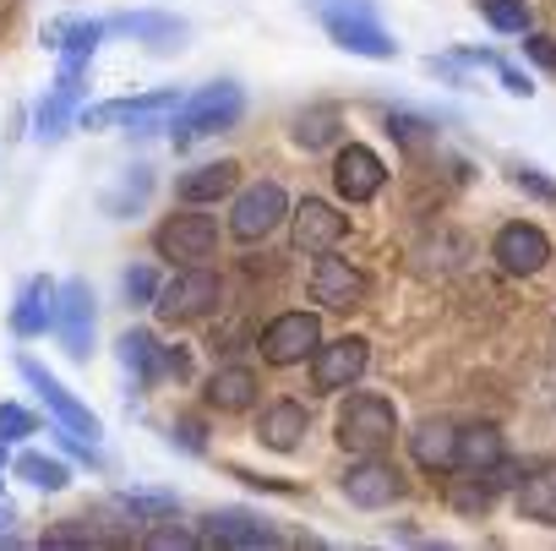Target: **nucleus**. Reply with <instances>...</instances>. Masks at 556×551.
I'll return each instance as SVG.
<instances>
[{"label":"nucleus","mask_w":556,"mask_h":551,"mask_svg":"<svg viewBox=\"0 0 556 551\" xmlns=\"http://www.w3.org/2000/svg\"><path fill=\"white\" fill-rule=\"evenodd\" d=\"M513 180H518V191H534L540 202H556V180H545L540 170H513Z\"/></svg>","instance_id":"nucleus-40"},{"label":"nucleus","mask_w":556,"mask_h":551,"mask_svg":"<svg viewBox=\"0 0 556 551\" xmlns=\"http://www.w3.org/2000/svg\"><path fill=\"white\" fill-rule=\"evenodd\" d=\"M115 513L131 518V524H169L180 513V497L153 491V486H131V491H115Z\"/></svg>","instance_id":"nucleus-28"},{"label":"nucleus","mask_w":556,"mask_h":551,"mask_svg":"<svg viewBox=\"0 0 556 551\" xmlns=\"http://www.w3.org/2000/svg\"><path fill=\"white\" fill-rule=\"evenodd\" d=\"M344 497L355 508H393L404 497V475L399 464H388L382 453H361L350 469H344Z\"/></svg>","instance_id":"nucleus-16"},{"label":"nucleus","mask_w":556,"mask_h":551,"mask_svg":"<svg viewBox=\"0 0 556 551\" xmlns=\"http://www.w3.org/2000/svg\"><path fill=\"white\" fill-rule=\"evenodd\" d=\"M180 88H153V93H131V99H110V104H93L83 110V132H169L175 110H180Z\"/></svg>","instance_id":"nucleus-3"},{"label":"nucleus","mask_w":556,"mask_h":551,"mask_svg":"<svg viewBox=\"0 0 556 551\" xmlns=\"http://www.w3.org/2000/svg\"><path fill=\"white\" fill-rule=\"evenodd\" d=\"M388 132H393V142H404V148H420L431 126H426V121H415V115H399V110H393V115H388Z\"/></svg>","instance_id":"nucleus-37"},{"label":"nucleus","mask_w":556,"mask_h":551,"mask_svg":"<svg viewBox=\"0 0 556 551\" xmlns=\"http://www.w3.org/2000/svg\"><path fill=\"white\" fill-rule=\"evenodd\" d=\"M344 235H350V218H344L333 202H323V197L295 202V213H290V246H295L301 256L339 251V240H344Z\"/></svg>","instance_id":"nucleus-12"},{"label":"nucleus","mask_w":556,"mask_h":551,"mask_svg":"<svg viewBox=\"0 0 556 551\" xmlns=\"http://www.w3.org/2000/svg\"><path fill=\"white\" fill-rule=\"evenodd\" d=\"M115 355H121V366H126L137 383H153V377L164 372V345H159L148 328H126L121 345H115Z\"/></svg>","instance_id":"nucleus-29"},{"label":"nucleus","mask_w":556,"mask_h":551,"mask_svg":"<svg viewBox=\"0 0 556 551\" xmlns=\"http://www.w3.org/2000/svg\"><path fill=\"white\" fill-rule=\"evenodd\" d=\"M312 12L323 17L328 39L350 55H366V61H399V45L393 34L377 23L371 0H312Z\"/></svg>","instance_id":"nucleus-2"},{"label":"nucleus","mask_w":556,"mask_h":551,"mask_svg":"<svg viewBox=\"0 0 556 551\" xmlns=\"http://www.w3.org/2000/svg\"><path fill=\"white\" fill-rule=\"evenodd\" d=\"M12 469H17V480H28L34 491H66L72 486V469L61 464V459H50V453H17L12 459Z\"/></svg>","instance_id":"nucleus-30"},{"label":"nucleus","mask_w":556,"mask_h":551,"mask_svg":"<svg viewBox=\"0 0 556 551\" xmlns=\"http://www.w3.org/2000/svg\"><path fill=\"white\" fill-rule=\"evenodd\" d=\"M491 72H496V77H502V88H507V93H513V99H529V93H534V83H529V77H523V72H518V66H507V61H496V66H491Z\"/></svg>","instance_id":"nucleus-41"},{"label":"nucleus","mask_w":556,"mask_h":551,"mask_svg":"<svg viewBox=\"0 0 556 551\" xmlns=\"http://www.w3.org/2000/svg\"><path fill=\"white\" fill-rule=\"evenodd\" d=\"M523 61L556 72V39H545V34H523Z\"/></svg>","instance_id":"nucleus-38"},{"label":"nucleus","mask_w":556,"mask_h":551,"mask_svg":"<svg viewBox=\"0 0 556 551\" xmlns=\"http://www.w3.org/2000/svg\"><path fill=\"white\" fill-rule=\"evenodd\" d=\"M175 448L202 453V426H197V421H180V426H175Z\"/></svg>","instance_id":"nucleus-44"},{"label":"nucleus","mask_w":556,"mask_h":551,"mask_svg":"<svg viewBox=\"0 0 556 551\" xmlns=\"http://www.w3.org/2000/svg\"><path fill=\"white\" fill-rule=\"evenodd\" d=\"M83 72H88V66H61V83L45 93V104H39V115H34V132H39L45 142H61V137L72 132V121L83 115Z\"/></svg>","instance_id":"nucleus-18"},{"label":"nucleus","mask_w":556,"mask_h":551,"mask_svg":"<svg viewBox=\"0 0 556 551\" xmlns=\"http://www.w3.org/2000/svg\"><path fill=\"white\" fill-rule=\"evenodd\" d=\"M39 431V415L34 410H23V404H0V437H34Z\"/></svg>","instance_id":"nucleus-36"},{"label":"nucleus","mask_w":556,"mask_h":551,"mask_svg":"<svg viewBox=\"0 0 556 551\" xmlns=\"http://www.w3.org/2000/svg\"><path fill=\"white\" fill-rule=\"evenodd\" d=\"M235 186H240V164L235 159H207V164H197L175 180V197L191 202V208H207V202H224Z\"/></svg>","instance_id":"nucleus-23"},{"label":"nucleus","mask_w":556,"mask_h":551,"mask_svg":"<svg viewBox=\"0 0 556 551\" xmlns=\"http://www.w3.org/2000/svg\"><path fill=\"white\" fill-rule=\"evenodd\" d=\"M12 540H17V502L0 486V546H12Z\"/></svg>","instance_id":"nucleus-42"},{"label":"nucleus","mask_w":556,"mask_h":551,"mask_svg":"<svg viewBox=\"0 0 556 551\" xmlns=\"http://www.w3.org/2000/svg\"><path fill=\"white\" fill-rule=\"evenodd\" d=\"M110 34V23H88V17H61V23H45V50L61 55V66H88L99 39Z\"/></svg>","instance_id":"nucleus-22"},{"label":"nucleus","mask_w":556,"mask_h":551,"mask_svg":"<svg viewBox=\"0 0 556 551\" xmlns=\"http://www.w3.org/2000/svg\"><path fill=\"white\" fill-rule=\"evenodd\" d=\"M55 290H61V285H50V279H28V285H23L17 312H12L17 339H39V334L55 328Z\"/></svg>","instance_id":"nucleus-25"},{"label":"nucleus","mask_w":556,"mask_h":551,"mask_svg":"<svg viewBox=\"0 0 556 551\" xmlns=\"http://www.w3.org/2000/svg\"><path fill=\"white\" fill-rule=\"evenodd\" d=\"M17 372H23V383L45 399V410H50L61 426H72V431H77V437H88V442H99V437H104L99 415H93V410H88V404H83V399H77V393H72L61 377H55V372H45L34 355H23V361H17Z\"/></svg>","instance_id":"nucleus-10"},{"label":"nucleus","mask_w":556,"mask_h":551,"mask_svg":"<svg viewBox=\"0 0 556 551\" xmlns=\"http://www.w3.org/2000/svg\"><path fill=\"white\" fill-rule=\"evenodd\" d=\"M110 34H131L142 39L153 55H175L186 45V23L180 17H164V12H126V17H110Z\"/></svg>","instance_id":"nucleus-24"},{"label":"nucleus","mask_w":556,"mask_h":551,"mask_svg":"<svg viewBox=\"0 0 556 551\" xmlns=\"http://www.w3.org/2000/svg\"><path fill=\"white\" fill-rule=\"evenodd\" d=\"M39 546H104V535L93 524H83V518H61V524H50L39 535Z\"/></svg>","instance_id":"nucleus-34"},{"label":"nucleus","mask_w":556,"mask_h":551,"mask_svg":"<svg viewBox=\"0 0 556 551\" xmlns=\"http://www.w3.org/2000/svg\"><path fill=\"white\" fill-rule=\"evenodd\" d=\"M312 301L323 312H355L366 301V273L355 262H344L339 251H323L312 262Z\"/></svg>","instance_id":"nucleus-13"},{"label":"nucleus","mask_w":556,"mask_h":551,"mask_svg":"<svg viewBox=\"0 0 556 551\" xmlns=\"http://www.w3.org/2000/svg\"><path fill=\"white\" fill-rule=\"evenodd\" d=\"M339 137V110H312V115H295V142L301 148H328Z\"/></svg>","instance_id":"nucleus-32"},{"label":"nucleus","mask_w":556,"mask_h":551,"mask_svg":"<svg viewBox=\"0 0 556 551\" xmlns=\"http://www.w3.org/2000/svg\"><path fill=\"white\" fill-rule=\"evenodd\" d=\"M224 301V279L213 267H202V262H191V267H180L175 279L159 290V301H153V312H159V323H197V317H207L213 306Z\"/></svg>","instance_id":"nucleus-5"},{"label":"nucleus","mask_w":556,"mask_h":551,"mask_svg":"<svg viewBox=\"0 0 556 551\" xmlns=\"http://www.w3.org/2000/svg\"><path fill=\"white\" fill-rule=\"evenodd\" d=\"M409 459L426 469V475H458V426L453 421H420L409 431Z\"/></svg>","instance_id":"nucleus-19"},{"label":"nucleus","mask_w":556,"mask_h":551,"mask_svg":"<svg viewBox=\"0 0 556 551\" xmlns=\"http://www.w3.org/2000/svg\"><path fill=\"white\" fill-rule=\"evenodd\" d=\"M153 251L175 267H191V262H207L218 251V218H207L202 208H175V218H164L153 229Z\"/></svg>","instance_id":"nucleus-7"},{"label":"nucleus","mask_w":556,"mask_h":551,"mask_svg":"<svg viewBox=\"0 0 556 551\" xmlns=\"http://www.w3.org/2000/svg\"><path fill=\"white\" fill-rule=\"evenodd\" d=\"M333 186H339V197L344 202H371L382 186H388V164L366 148V142H344L339 148V159H333Z\"/></svg>","instance_id":"nucleus-17"},{"label":"nucleus","mask_w":556,"mask_h":551,"mask_svg":"<svg viewBox=\"0 0 556 551\" xmlns=\"http://www.w3.org/2000/svg\"><path fill=\"white\" fill-rule=\"evenodd\" d=\"M164 372H169L175 383H191V355H186V345H175V350H164Z\"/></svg>","instance_id":"nucleus-43"},{"label":"nucleus","mask_w":556,"mask_h":551,"mask_svg":"<svg viewBox=\"0 0 556 551\" xmlns=\"http://www.w3.org/2000/svg\"><path fill=\"white\" fill-rule=\"evenodd\" d=\"M333 431H339V448H350L355 459L361 453H388L399 442V410H393L388 393H350L339 404Z\"/></svg>","instance_id":"nucleus-4"},{"label":"nucleus","mask_w":556,"mask_h":551,"mask_svg":"<svg viewBox=\"0 0 556 551\" xmlns=\"http://www.w3.org/2000/svg\"><path fill=\"white\" fill-rule=\"evenodd\" d=\"M93 328H99V312H93V285L88 279H66L55 290V339L72 361H88L93 355Z\"/></svg>","instance_id":"nucleus-9"},{"label":"nucleus","mask_w":556,"mask_h":551,"mask_svg":"<svg viewBox=\"0 0 556 551\" xmlns=\"http://www.w3.org/2000/svg\"><path fill=\"white\" fill-rule=\"evenodd\" d=\"M245 115V88L240 83H207V88H197L180 110H175V121H169V142L186 153V148H197L202 137H218V132H229L235 121Z\"/></svg>","instance_id":"nucleus-1"},{"label":"nucleus","mask_w":556,"mask_h":551,"mask_svg":"<svg viewBox=\"0 0 556 551\" xmlns=\"http://www.w3.org/2000/svg\"><path fill=\"white\" fill-rule=\"evenodd\" d=\"M491 256L502 262V273H513V279H534V273H545L551 262V235L540 224H502L496 240H491Z\"/></svg>","instance_id":"nucleus-14"},{"label":"nucleus","mask_w":556,"mask_h":551,"mask_svg":"<svg viewBox=\"0 0 556 551\" xmlns=\"http://www.w3.org/2000/svg\"><path fill=\"white\" fill-rule=\"evenodd\" d=\"M7 442H12V437H0V469H7V464H12V453H7Z\"/></svg>","instance_id":"nucleus-45"},{"label":"nucleus","mask_w":556,"mask_h":551,"mask_svg":"<svg viewBox=\"0 0 556 551\" xmlns=\"http://www.w3.org/2000/svg\"><path fill=\"white\" fill-rule=\"evenodd\" d=\"M142 546H159V551H164V546H197V529H175V518H169L164 529H148Z\"/></svg>","instance_id":"nucleus-39"},{"label":"nucleus","mask_w":556,"mask_h":551,"mask_svg":"<svg viewBox=\"0 0 556 551\" xmlns=\"http://www.w3.org/2000/svg\"><path fill=\"white\" fill-rule=\"evenodd\" d=\"M256 393H262V383H256V372H251V366H218V372L207 377V404H213V410H224V415L251 410V404H256Z\"/></svg>","instance_id":"nucleus-26"},{"label":"nucleus","mask_w":556,"mask_h":551,"mask_svg":"<svg viewBox=\"0 0 556 551\" xmlns=\"http://www.w3.org/2000/svg\"><path fill=\"white\" fill-rule=\"evenodd\" d=\"M121 290H126V301H131V306H153V301H159V273H153L148 262H137V267H126Z\"/></svg>","instance_id":"nucleus-35"},{"label":"nucleus","mask_w":556,"mask_h":551,"mask_svg":"<svg viewBox=\"0 0 556 551\" xmlns=\"http://www.w3.org/2000/svg\"><path fill=\"white\" fill-rule=\"evenodd\" d=\"M148 191H153V170H148V164H137V170H126V175H121V186L104 197V213H110V218H131V213L148 202Z\"/></svg>","instance_id":"nucleus-31"},{"label":"nucleus","mask_w":556,"mask_h":551,"mask_svg":"<svg viewBox=\"0 0 556 551\" xmlns=\"http://www.w3.org/2000/svg\"><path fill=\"white\" fill-rule=\"evenodd\" d=\"M306 431H312V410L301 399H273L256 421V442L273 448V453H295Z\"/></svg>","instance_id":"nucleus-20"},{"label":"nucleus","mask_w":556,"mask_h":551,"mask_svg":"<svg viewBox=\"0 0 556 551\" xmlns=\"http://www.w3.org/2000/svg\"><path fill=\"white\" fill-rule=\"evenodd\" d=\"M513 508H518L529 524H551V529H556V459L523 464V475H518V486H513Z\"/></svg>","instance_id":"nucleus-21"},{"label":"nucleus","mask_w":556,"mask_h":551,"mask_svg":"<svg viewBox=\"0 0 556 551\" xmlns=\"http://www.w3.org/2000/svg\"><path fill=\"white\" fill-rule=\"evenodd\" d=\"M507 459V442L496 426H464L458 431V475H485Z\"/></svg>","instance_id":"nucleus-27"},{"label":"nucleus","mask_w":556,"mask_h":551,"mask_svg":"<svg viewBox=\"0 0 556 551\" xmlns=\"http://www.w3.org/2000/svg\"><path fill=\"white\" fill-rule=\"evenodd\" d=\"M278 535L267 518H256V513H245V508H218V513H207L202 518V529H197V546H224V551H273Z\"/></svg>","instance_id":"nucleus-11"},{"label":"nucleus","mask_w":556,"mask_h":551,"mask_svg":"<svg viewBox=\"0 0 556 551\" xmlns=\"http://www.w3.org/2000/svg\"><path fill=\"white\" fill-rule=\"evenodd\" d=\"M290 191L278 186V180H251L240 197H235V208H229V235L240 240V246H256V240H267L278 224H290Z\"/></svg>","instance_id":"nucleus-6"},{"label":"nucleus","mask_w":556,"mask_h":551,"mask_svg":"<svg viewBox=\"0 0 556 551\" xmlns=\"http://www.w3.org/2000/svg\"><path fill=\"white\" fill-rule=\"evenodd\" d=\"M371 366V345L366 339H333V345H317L312 355V388L317 393H344L366 377Z\"/></svg>","instance_id":"nucleus-15"},{"label":"nucleus","mask_w":556,"mask_h":551,"mask_svg":"<svg viewBox=\"0 0 556 551\" xmlns=\"http://www.w3.org/2000/svg\"><path fill=\"white\" fill-rule=\"evenodd\" d=\"M317 345H323L317 312H278V317L262 328V339H256V350H262L267 366H301V361L317 355Z\"/></svg>","instance_id":"nucleus-8"},{"label":"nucleus","mask_w":556,"mask_h":551,"mask_svg":"<svg viewBox=\"0 0 556 551\" xmlns=\"http://www.w3.org/2000/svg\"><path fill=\"white\" fill-rule=\"evenodd\" d=\"M480 17L496 34H529V7L523 0H480Z\"/></svg>","instance_id":"nucleus-33"}]
</instances>
